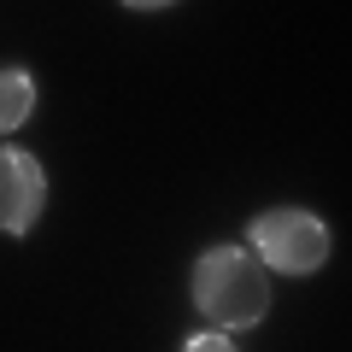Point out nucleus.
<instances>
[{"mask_svg": "<svg viewBox=\"0 0 352 352\" xmlns=\"http://www.w3.org/2000/svg\"><path fill=\"white\" fill-rule=\"evenodd\" d=\"M247 252L264 270H282V276H311L329 258V229L317 212L305 206H276V212H258L247 223Z\"/></svg>", "mask_w": 352, "mask_h": 352, "instance_id": "obj_2", "label": "nucleus"}, {"mask_svg": "<svg viewBox=\"0 0 352 352\" xmlns=\"http://www.w3.org/2000/svg\"><path fill=\"white\" fill-rule=\"evenodd\" d=\"M124 6H135V12H159V6H176V0H124Z\"/></svg>", "mask_w": 352, "mask_h": 352, "instance_id": "obj_6", "label": "nucleus"}, {"mask_svg": "<svg viewBox=\"0 0 352 352\" xmlns=\"http://www.w3.org/2000/svg\"><path fill=\"white\" fill-rule=\"evenodd\" d=\"M194 305L217 329H252L270 311V270L247 247H212L194 264Z\"/></svg>", "mask_w": 352, "mask_h": 352, "instance_id": "obj_1", "label": "nucleus"}, {"mask_svg": "<svg viewBox=\"0 0 352 352\" xmlns=\"http://www.w3.org/2000/svg\"><path fill=\"white\" fill-rule=\"evenodd\" d=\"M47 206V176L24 147H0V229L6 235H30V223Z\"/></svg>", "mask_w": 352, "mask_h": 352, "instance_id": "obj_3", "label": "nucleus"}, {"mask_svg": "<svg viewBox=\"0 0 352 352\" xmlns=\"http://www.w3.org/2000/svg\"><path fill=\"white\" fill-rule=\"evenodd\" d=\"M182 352H235V340H229L223 329H212V335H188V340H182Z\"/></svg>", "mask_w": 352, "mask_h": 352, "instance_id": "obj_5", "label": "nucleus"}, {"mask_svg": "<svg viewBox=\"0 0 352 352\" xmlns=\"http://www.w3.org/2000/svg\"><path fill=\"white\" fill-rule=\"evenodd\" d=\"M30 112H36V76H30L24 65H6V71H0V135L24 129Z\"/></svg>", "mask_w": 352, "mask_h": 352, "instance_id": "obj_4", "label": "nucleus"}]
</instances>
